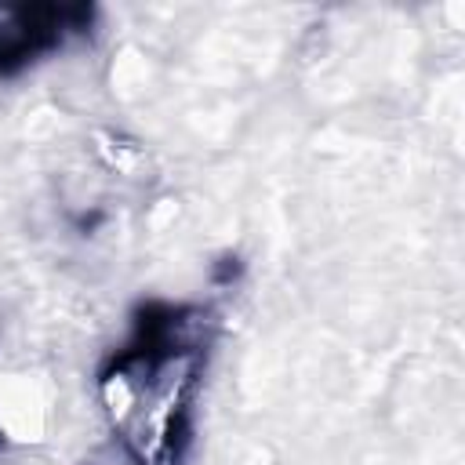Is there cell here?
<instances>
[{
  "label": "cell",
  "instance_id": "cell-2",
  "mask_svg": "<svg viewBox=\"0 0 465 465\" xmlns=\"http://www.w3.org/2000/svg\"><path fill=\"white\" fill-rule=\"evenodd\" d=\"M91 25L87 7L65 4H33V7H0V73H18L29 62L58 51L69 36Z\"/></svg>",
  "mask_w": 465,
  "mask_h": 465
},
{
  "label": "cell",
  "instance_id": "cell-1",
  "mask_svg": "<svg viewBox=\"0 0 465 465\" xmlns=\"http://www.w3.org/2000/svg\"><path fill=\"white\" fill-rule=\"evenodd\" d=\"M211 352L200 305L153 302L98 371L105 421L134 465H185Z\"/></svg>",
  "mask_w": 465,
  "mask_h": 465
}]
</instances>
